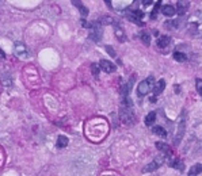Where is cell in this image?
<instances>
[{
	"mask_svg": "<svg viewBox=\"0 0 202 176\" xmlns=\"http://www.w3.org/2000/svg\"><path fill=\"white\" fill-rule=\"evenodd\" d=\"M201 172H202V164H194L193 167H190L187 176H197Z\"/></svg>",
	"mask_w": 202,
	"mask_h": 176,
	"instance_id": "9",
	"label": "cell"
},
{
	"mask_svg": "<svg viewBox=\"0 0 202 176\" xmlns=\"http://www.w3.org/2000/svg\"><path fill=\"white\" fill-rule=\"evenodd\" d=\"M114 31H115V35H117V38H118V41H121V42L122 41H125V33L118 24H115L114 26Z\"/></svg>",
	"mask_w": 202,
	"mask_h": 176,
	"instance_id": "14",
	"label": "cell"
},
{
	"mask_svg": "<svg viewBox=\"0 0 202 176\" xmlns=\"http://www.w3.org/2000/svg\"><path fill=\"white\" fill-rule=\"evenodd\" d=\"M2 77H3V84H4V86H11V84H12L11 75L10 73H4Z\"/></svg>",
	"mask_w": 202,
	"mask_h": 176,
	"instance_id": "21",
	"label": "cell"
},
{
	"mask_svg": "<svg viewBox=\"0 0 202 176\" xmlns=\"http://www.w3.org/2000/svg\"><path fill=\"white\" fill-rule=\"evenodd\" d=\"M185 130H186V111H182V115H181V121H179V127H178V136H175L174 138V142L175 145H178L181 142L183 134H185Z\"/></svg>",
	"mask_w": 202,
	"mask_h": 176,
	"instance_id": "1",
	"label": "cell"
},
{
	"mask_svg": "<svg viewBox=\"0 0 202 176\" xmlns=\"http://www.w3.org/2000/svg\"><path fill=\"white\" fill-rule=\"evenodd\" d=\"M143 4L145 6V7H147V6H149V4H152V2H151V0H145V2H143Z\"/></svg>",
	"mask_w": 202,
	"mask_h": 176,
	"instance_id": "29",
	"label": "cell"
},
{
	"mask_svg": "<svg viewBox=\"0 0 202 176\" xmlns=\"http://www.w3.org/2000/svg\"><path fill=\"white\" fill-rule=\"evenodd\" d=\"M68 142H69V141H68V138L65 136H58L57 137V142H56V144H57L58 148H65L68 145Z\"/></svg>",
	"mask_w": 202,
	"mask_h": 176,
	"instance_id": "16",
	"label": "cell"
},
{
	"mask_svg": "<svg viewBox=\"0 0 202 176\" xmlns=\"http://www.w3.org/2000/svg\"><path fill=\"white\" fill-rule=\"evenodd\" d=\"M149 87H151V84H149V81H148V80H144V81H141V83L138 84V88H137V91H138V95H140V96H143V95H147V94L149 92Z\"/></svg>",
	"mask_w": 202,
	"mask_h": 176,
	"instance_id": "7",
	"label": "cell"
},
{
	"mask_svg": "<svg viewBox=\"0 0 202 176\" xmlns=\"http://www.w3.org/2000/svg\"><path fill=\"white\" fill-rule=\"evenodd\" d=\"M99 67H100V69H103L106 73H111V72L115 71V65L113 64L111 61H107V60H100Z\"/></svg>",
	"mask_w": 202,
	"mask_h": 176,
	"instance_id": "6",
	"label": "cell"
},
{
	"mask_svg": "<svg viewBox=\"0 0 202 176\" xmlns=\"http://www.w3.org/2000/svg\"><path fill=\"white\" fill-rule=\"evenodd\" d=\"M121 119L126 123H132L134 119V115L132 112V108H128V107H122L121 110Z\"/></svg>",
	"mask_w": 202,
	"mask_h": 176,
	"instance_id": "4",
	"label": "cell"
},
{
	"mask_svg": "<svg viewBox=\"0 0 202 176\" xmlns=\"http://www.w3.org/2000/svg\"><path fill=\"white\" fill-rule=\"evenodd\" d=\"M143 18H144V14L140 10H134V11H132L128 14V19L134 22V23H138V24H141V19H143Z\"/></svg>",
	"mask_w": 202,
	"mask_h": 176,
	"instance_id": "5",
	"label": "cell"
},
{
	"mask_svg": "<svg viewBox=\"0 0 202 176\" xmlns=\"http://www.w3.org/2000/svg\"><path fill=\"white\" fill-rule=\"evenodd\" d=\"M189 8V3L187 2H178V4H176V12H178L179 15H183L186 11H187Z\"/></svg>",
	"mask_w": 202,
	"mask_h": 176,
	"instance_id": "10",
	"label": "cell"
},
{
	"mask_svg": "<svg viewBox=\"0 0 202 176\" xmlns=\"http://www.w3.org/2000/svg\"><path fill=\"white\" fill-rule=\"evenodd\" d=\"M171 165L174 167V168H178V169H181V171L183 169V164H182L181 161H178V160H175V161H174V163H171Z\"/></svg>",
	"mask_w": 202,
	"mask_h": 176,
	"instance_id": "26",
	"label": "cell"
},
{
	"mask_svg": "<svg viewBox=\"0 0 202 176\" xmlns=\"http://www.w3.org/2000/svg\"><path fill=\"white\" fill-rule=\"evenodd\" d=\"M14 53L15 56H18L19 58H27L29 57V50H27L26 45L22 42H15L14 43Z\"/></svg>",
	"mask_w": 202,
	"mask_h": 176,
	"instance_id": "3",
	"label": "cell"
},
{
	"mask_svg": "<svg viewBox=\"0 0 202 176\" xmlns=\"http://www.w3.org/2000/svg\"><path fill=\"white\" fill-rule=\"evenodd\" d=\"M162 12L166 16H174L175 15V12H176V10H175V7L174 6H164V7L162 8Z\"/></svg>",
	"mask_w": 202,
	"mask_h": 176,
	"instance_id": "12",
	"label": "cell"
},
{
	"mask_svg": "<svg viewBox=\"0 0 202 176\" xmlns=\"http://www.w3.org/2000/svg\"><path fill=\"white\" fill-rule=\"evenodd\" d=\"M99 68L100 67H98V64H92V65H91V72H92V75L95 77H98V75H99Z\"/></svg>",
	"mask_w": 202,
	"mask_h": 176,
	"instance_id": "24",
	"label": "cell"
},
{
	"mask_svg": "<svg viewBox=\"0 0 202 176\" xmlns=\"http://www.w3.org/2000/svg\"><path fill=\"white\" fill-rule=\"evenodd\" d=\"M141 39H143V42L147 46L151 43V38H149V34H148V33H143V34H141Z\"/></svg>",
	"mask_w": 202,
	"mask_h": 176,
	"instance_id": "23",
	"label": "cell"
},
{
	"mask_svg": "<svg viewBox=\"0 0 202 176\" xmlns=\"http://www.w3.org/2000/svg\"><path fill=\"white\" fill-rule=\"evenodd\" d=\"M174 58H175L178 62H183L186 60V54L185 53H181V52H175L174 53Z\"/></svg>",
	"mask_w": 202,
	"mask_h": 176,
	"instance_id": "20",
	"label": "cell"
},
{
	"mask_svg": "<svg viewBox=\"0 0 202 176\" xmlns=\"http://www.w3.org/2000/svg\"><path fill=\"white\" fill-rule=\"evenodd\" d=\"M160 163H163L162 159H157L156 161H152L151 164H148L147 167H145V168H143V172H152V171H155V169L159 167Z\"/></svg>",
	"mask_w": 202,
	"mask_h": 176,
	"instance_id": "8",
	"label": "cell"
},
{
	"mask_svg": "<svg viewBox=\"0 0 202 176\" xmlns=\"http://www.w3.org/2000/svg\"><path fill=\"white\" fill-rule=\"evenodd\" d=\"M174 90H175V92H176V94L181 92V91H179V86H175V87H174Z\"/></svg>",
	"mask_w": 202,
	"mask_h": 176,
	"instance_id": "30",
	"label": "cell"
},
{
	"mask_svg": "<svg viewBox=\"0 0 202 176\" xmlns=\"http://www.w3.org/2000/svg\"><path fill=\"white\" fill-rule=\"evenodd\" d=\"M72 4H75L79 8V11H80V14H81V16H83V18H86L88 15V8L84 7L81 2H72Z\"/></svg>",
	"mask_w": 202,
	"mask_h": 176,
	"instance_id": "11",
	"label": "cell"
},
{
	"mask_svg": "<svg viewBox=\"0 0 202 176\" xmlns=\"http://www.w3.org/2000/svg\"><path fill=\"white\" fill-rule=\"evenodd\" d=\"M90 38L92 41H95V42H98V41L102 38V26H100L98 22L91 24V27H90Z\"/></svg>",
	"mask_w": 202,
	"mask_h": 176,
	"instance_id": "2",
	"label": "cell"
},
{
	"mask_svg": "<svg viewBox=\"0 0 202 176\" xmlns=\"http://www.w3.org/2000/svg\"><path fill=\"white\" fill-rule=\"evenodd\" d=\"M164 88H166V81H164V80H159L156 84H155L153 91H155V94H160L164 90Z\"/></svg>",
	"mask_w": 202,
	"mask_h": 176,
	"instance_id": "15",
	"label": "cell"
},
{
	"mask_svg": "<svg viewBox=\"0 0 202 176\" xmlns=\"http://www.w3.org/2000/svg\"><path fill=\"white\" fill-rule=\"evenodd\" d=\"M106 50H107V53H109L111 57H115V52L111 49V46H106Z\"/></svg>",
	"mask_w": 202,
	"mask_h": 176,
	"instance_id": "27",
	"label": "cell"
},
{
	"mask_svg": "<svg viewBox=\"0 0 202 176\" xmlns=\"http://www.w3.org/2000/svg\"><path fill=\"white\" fill-rule=\"evenodd\" d=\"M156 146H157V149H159V150H162V152H164V153L167 152L170 156H172V155H171V150H170V148L167 146L164 142H157V144H156Z\"/></svg>",
	"mask_w": 202,
	"mask_h": 176,
	"instance_id": "19",
	"label": "cell"
},
{
	"mask_svg": "<svg viewBox=\"0 0 202 176\" xmlns=\"http://www.w3.org/2000/svg\"><path fill=\"white\" fill-rule=\"evenodd\" d=\"M160 6H162V3L157 2V3H156V6H155V8H153V11H152V16H151L152 19H156V14H157V11H159Z\"/></svg>",
	"mask_w": 202,
	"mask_h": 176,
	"instance_id": "25",
	"label": "cell"
},
{
	"mask_svg": "<svg viewBox=\"0 0 202 176\" xmlns=\"http://www.w3.org/2000/svg\"><path fill=\"white\" fill-rule=\"evenodd\" d=\"M152 131H153V134H157V136H160V137H166L167 136L166 130H164L162 126H155L152 129Z\"/></svg>",
	"mask_w": 202,
	"mask_h": 176,
	"instance_id": "18",
	"label": "cell"
},
{
	"mask_svg": "<svg viewBox=\"0 0 202 176\" xmlns=\"http://www.w3.org/2000/svg\"><path fill=\"white\" fill-rule=\"evenodd\" d=\"M6 58V53L3 52L2 49H0V61H2V60H4Z\"/></svg>",
	"mask_w": 202,
	"mask_h": 176,
	"instance_id": "28",
	"label": "cell"
},
{
	"mask_svg": "<svg viewBox=\"0 0 202 176\" xmlns=\"http://www.w3.org/2000/svg\"><path fill=\"white\" fill-rule=\"evenodd\" d=\"M155 119H156V112L155 111L149 112V114L145 117V123H147V126H151L152 123H155Z\"/></svg>",
	"mask_w": 202,
	"mask_h": 176,
	"instance_id": "17",
	"label": "cell"
},
{
	"mask_svg": "<svg viewBox=\"0 0 202 176\" xmlns=\"http://www.w3.org/2000/svg\"><path fill=\"white\" fill-rule=\"evenodd\" d=\"M168 45H170V37L167 35L159 37V39H157V46L159 48H167Z\"/></svg>",
	"mask_w": 202,
	"mask_h": 176,
	"instance_id": "13",
	"label": "cell"
},
{
	"mask_svg": "<svg viewBox=\"0 0 202 176\" xmlns=\"http://www.w3.org/2000/svg\"><path fill=\"white\" fill-rule=\"evenodd\" d=\"M195 90H197V92L202 95V79H197V81H195Z\"/></svg>",
	"mask_w": 202,
	"mask_h": 176,
	"instance_id": "22",
	"label": "cell"
}]
</instances>
